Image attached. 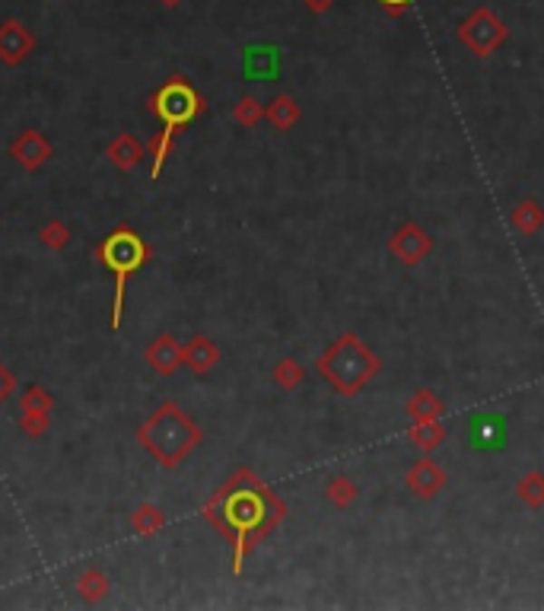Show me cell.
Instances as JSON below:
<instances>
[{"instance_id": "obj_2", "label": "cell", "mask_w": 544, "mask_h": 611, "mask_svg": "<svg viewBox=\"0 0 544 611\" xmlns=\"http://www.w3.org/2000/svg\"><path fill=\"white\" fill-rule=\"evenodd\" d=\"M150 112L160 118V131H156L147 143L150 157H153V170H150V176L160 179L162 163H166L169 150H172L175 134H179L181 128H189V124L201 115L204 99L198 96V90L189 83V80L172 77L153 92V99H150Z\"/></svg>"}, {"instance_id": "obj_25", "label": "cell", "mask_w": 544, "mask_h": 611, "mask_svg": "<svg viewBox=\"0 0 544 611\" xmlns=\"http://www.w3.org/2000/svg\"><path fill=\"white\" fill-rule=\"evenodd\" d=\"M52 395H48L42 385H29L26 392H23V402H20V411H29V414H52Z\"/></svg>"}, {"instance_id": "obj_18", "label": "cell", "mask_w": 544, "mask_h": 611, "mask_svg": "<svg viewBox=\"0 0 544 611\" xmlns=\"http://www.w3.org/2000/svg\"><path fill=\"white\" fill-rule=\"evenodd\" d=\"M325 497H328V503L335 509H350L356 503V497H360V488H356L354 478L335 475L328 484H325Z\"/></svg>"}, {"instance_id": "obj_27", "label": "cell", "mask_w": 544, "mask_h": 611, "mask_svg": "<svg viewBox=\"0 0 544 611\" xmlns=\"http://www.w3.org/2000/svg\"><path fill=\"white\" fill-rule=\"evenodd\" d=\"M20 427H23V433H29V436H42L48 427H52V414H29V411H23Z\"/></svg>"}, {"instance_id": "obj_23", "label": "cell", "mask_w": 544, "mask_h": 611, "mask_svg": "<svg viewBox=\"0 0 544 611\" xmlns=\"http://www.w3.org/2000/svg\"><path fill=\"white\" fill-rule=\"evenodd\" d=\"M162 526H166V516L156 507H150V503H143V507L131 516V529H134L137 535H156Z\"/></svg>"}, {"instance_id": "obj_6", "label": "cell", "mask_w": 544, "mask_h": 611, "mask_svg": "<svg viewBox=\"0 0 544 611\" xmlns=\"http://www.w3.org/2000/svg\"><path fill=\"white\" fill-rule=\"evenodd\" d=\"M510 29L497 14H491L487 7H478L465 23L459 26V42L474 54V58H491L500 45L506 42Z\"/></svg>"}, {"instance_id": "obj_7", "label": "cell", "mask_w": 544, "mask_h": 611, "mask_svg": "<svg viewBox=\"0 0 544 611\" xmlns=\"http://www.w3.org/2000/svg\"><path fill=\"white\" fill-rule=\"evenodd\" d=\"M389 252L395 255L402 265H421V261L433 252V236H430L421 223L408 220L398 227V233H392Z\"/></svg>"}, {"instance_id": "obj_31", "label": "cell", "mask_w": 544, "mask_h": 611, "mask_svg": "<svg viewBox=\"0 0 544 611\" xmlns=\"http://www.w3.org/2000/svg\"><path fill=\"white\" fill-rule=\"evenodd\" d=\"M162 4H166V7H179L181 0H162Z\"/></svg>"}, {"instance_id": "obj_8", "label": "cell", "mask_w": 544, "mask_h": 611, "mask_svg": "<svg viewBox=\"0 0 544 611\" xmlns=\"http://www.w3.org/2000/svg\"><path fill=\"white\" fill-rule=\"evenodd\" d=\"M446 481H449L446 471H442V465L436 462L433 455L417 459L408 469V475H404V484H408L411 497H417V500H433V497H440Z\"/></svg>"}, {"instance_id": "obj_11", "label": "cell", "mask_w": 544, "mask_h": 611, "mask_svg": "<svg viewBox=\"0 0 544 611\" xmlns=\"http://www.w3.org/2000/svg\"><path fill=\"white\" fill-rule=\"evenodd\" d=\"M280 71V48L277 45H248L242 52V73L248 80H271Z\"/></svg>"}, {"instance_id": "obj_29", "label": "cell", "mask_w": 544, "mask_h": 611, "mask_svg": "<svg viewBox=\"0 0 544 611\" xmlns=\"http://www.w3.org/2000/svg\"><path fill=\"white\" fill-rule=\"evenodd\" d=\"M379 4H383V7H385V14H392V16H402L404 10H408L411 4H414V0H379Z\"/></svg>"}, {"instance_id": "obj_3", "label": "cell", "mask_w": 544, "mask_h": 611, "mask_svg": "<svg viewBox=\"0 0 544 611\" xmlns=\"http://www.w3.org/2000/svg\"><path fill=\"white\" fill-rule=\"evenodd\" d=\"M137 440L162 469H175L204 440V430L175 402H166L143 421V427L137 430Z\"/></svg>"}, {"instance_id": "obj_5", "label": "cell", "mask_w": 544, "mask_h": 611, "mask_svg": "<svg viewBox=\"0 0 544 611\" xmlns=\"http://www.w3.org/2000/svg\"><path fill=\"white\" fill-rule=\"evenodd\" d=\"M99 261L112 271L115 277V306H112V328L121 325V313H124V286L128 280L147 265L150 258V248L134 229L128 227H118L115 233H109L99 246Z\"/></svg>"}, {"instance_id": "obj_1", "label": "cell", "mask_w": 544, "mask_h": 611, "mask_svg": "<svg viewBox=\"0 0 544 611\" xmlns=\"http://www.w3.org/2000/svg\"><path fill=\"white\" fill-rule=\"evenodd\" d=\"M284 516H287V503L248 469L236 471V475L204 503V519L233 548L236 577H239L242 567H246L248 554L280 526Z\"/></svg>"}, {"instance_id": "obj_14", "label": "cell", "mask_w": 544, "mask_h": 611, "mask_svg": "<svg viewBox=\"0 0 544 611\" xmlns=\"http://www.w3.org/2000/svg\"><path fill=\"white\" fill-rule=\"evenodd\" d=\"M105 157L112 160V166L121 172H131L137 163H141L143 157H147V147H143L137 137L131 134H118L115 141L109 143V150H105Z\"/></svg>"}, {"instance_id": "obj_22", "label": "cell", "mask_w": 544, "mask_h": 611, "mask_svg": "<svg viewBox=\"0 0 544 611\" xmlns=\"http://www.w3.org/2000/svg\"><path fill=\"white\" fill-rule=\"evenodd\" d=\"M77 592L83 602H99V598H105V592H109V577L105 573H99L96 567L86 573H80L77 579Z\"/></svg>"}, {"instance_id": "obj_20", "label": "cell", "mask_w": 544, "mask_h": 611, "mask_svg": "<svg viewBox=\"0 0 544 611\" xmlns=\"http://www.w3.org/2000/svg\"><path fill=\"white\" fill-rule=\"evenodd\" d=\"M516 497L525 503L529 509H541L544 507V475L541 471H529L516 481Z\"/></svg>"}, {"instance_id": "obj_16", "label": "cell", "mask_w": 544, "mask_h": 611, "mask_svg": "<svg viewBox=\"0 0 544 611\" xmlns=\"http://www.w3.org/2000/svg\"><path fill=\"white\" fill-rule=\"evenodd\" d=\"M265 118L277 131H290V128H296V121L303 118V112H299L296 99L287 96V92H284V96H277L271 105H265Z\"/></svg>"}, {"instance_id": "obj_17", "label": "cell", "mask_w": 544, "mask_h": 611, "mask_svg": "<svg viewBox=\"0 0 544 611\" xmlns=\"http://www.w3.org/2000/svg\"><path fill=\"white\" fill-rule=\"evenodd\" d=\"M408 417L411 421H440L442 417V402L436 398V392L430 389H417L414 395L408 398Z\"/></svg>"}, {"instance_id": "obj_4", "label": "cell", "mask_w": 544, "mask_h": 611, "mask_svg": "<svg viewBox=\"0 0 544 611\" xmlns=\"http://www.w3.org/2000/svg\"><path fill=\"white\" fill-rule=\"evenodd\" d=\"M318 373L325 376V383L344 398L360 395L373 379L383 370V360L363 344L354 332H344L341 338H335L328 344V351L318 357Z\"/></svg>"}, {"instance_id": "obj_21", "label": "cell", "mask_w": 544, "mask_h": 611, "mask_svg": "<svg viewBox=\"0 0 544 611\" xmlns=\"http://www.w3.org/2000/svg\"><path fill=\"white\" fill-rule=\"evenodd\" d=\"M271 376H274V383H277L284 392H293V389H299V385L306 383V370H303V364H299V360H293V357L277 360V366H274Z\"/></svg>"}, {"instance_id": "obj_10", "label": "cell", "mask_w": 544, "mask_h": 611, "mask_svg": "<svg viewBox=\"0 0 544 611\" xmlns=\"http://www.w3.org/2000/svg\"><path fill=\"white\" fill-rule=\"evenodd\" d=\"M10 157H14L26 172H35L48 163V157H52V143H48L39 131H23V134L10 143Z\"/></svg>"}, {"instance_id": "obj_13", "label": "cell", "mask_w": 544, "mask_h": 611, "mask_svg": "<svg viewBox=\"0 0 544 611\" xmlns=\"http://www.w3.org/2000/svg\"><path fill=\"white\" fill-rule=\"evenodd\" d=\"M217 360H220V351H217V344L208 335H195V338L185 344V366H189L195 376H208L217 366Z\"/></svg>"}, {"instance_id": "obj_30", "label": "cell", "mask_w": 544, "mask_h": 611, "mask_svg": "<svg viewBox=\"0 0 544 611\" xmlns=\"http://www.w3.org/2000/svg\"><path fill=\"white\" fill-rule=\"evenodd\" d=\"M331 4H335V0H306V7H309V14H316V16L328 14Z\"/></svg>"}, {"instance_id": "obj_19", "label": "cell", "mask_w": 544, "mask_h": 611, "mask_svg": "<svg viewBox=\"0 0 544 611\" xmlns=\"http://www.w3.org/2000/svg\"><path fill=\"white\" fill-rule=\"evenodd\" d=\"M446 440V427L440 421H414L411 423V442H414L421 452H433V449L442 446Z\"/></svg>"}, {"instance_id": "obj_15", "label": "cell", "mask_w": 544, "mask_h": 611, "mask_svg": "<svg viewBox=\"0 0 544 611\" xmlns=\"http://www.w3.org/2000/svg\"><path fill=\"white\" fill-rule=\"evenodd\" d=\"M510 227L522 236H535L544 227V208L535 198H522L516 208L510 210Z\"/></svg>"}, {"instance_id": "obj_12", "label": "cell", "mask_w": 544, "mask_h": 611, "mask_svg": "<svg viewBox=\"0 0 544 611\" xmlns=\"http://www.w3.org/2000/svg\"><path fill=\"white\" fill-rule=\"evenodd\" d=\"M147 364L153 366L160 376H172V373L185 364V344H179L172 335H160L156 341H150Z\"/></svg>"}, {"instance_id": "obj_28", "label": "cell", "mask_w": 544, "mask_h": 611, "mask_svg": "<svg viewBox=\"0 0 544 611\" xmlns=\"http://www.w3.org/2000/svg\"><path fill=\"white\" fill-rule=\"evenodd\" d=\"M14 385H16V379L10 376L7 370H4V366H0V404L7 402L10 398V392H14Z\"/></svg>"}, {"instance_id": "obj_9", "label": "cell", "mask_w": 544, "mask_h": 611, "mask_svg": "<svg viewBox=\"0 0 544 611\" xmlns=\"http://www.w3.org/2000/svg\"><path fill=\"white\" fill-rule=\"evenodd\" d=\"M33 52H35V35L29 33L23 23L16 20L0 23V61H4V64L10 67L23 64Z\"/></svg>"}, {"instance_id": "obj_24", "label": "cell", "mask_w": 544, "mask_h": 611, "mask_svg": "<svg viewBox=\"0 0 544 611\" xmlns=\"http://www.w3.org/2000/svg\"><path fill=\"white\" fill-rule=\"evenodd\" d=\"M233 118L242 124V128H258V124L265 121V105H261L258 99L246 96V99H239V105L233 109Z\"/></svg>"}, {"instance_id": "obj_26", "label": "cell", "mask_w": 544, "mask_h": 611, "mask_svg": "<svg viewBox=\"0 0 544 611\" xmlns=\"http://www.w3.org/2000/svg\"><path fill=\"white\" fill-rule=\"evenodd\" d=\"M42 242H45L48 248H64L67 242H71V229H67V223L52 220L45 229H42Z\"/></svg>"}]
</instances>
